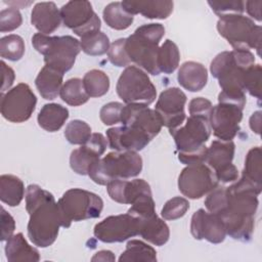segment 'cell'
Instances as JSON below:
<instances>
[{
  "label": "cell",
  "mask_w": 262,
  "mask_h": 262,
  "mask_svg": "<svg viewBox=\"0 0 262 262\" xmlns=\"http://www.w3.org/2000/svg\"><path fill=\"white\" fill-rule=\"evenodd\" d=\"M261 190L262 186L243 176L226 187V206L217 216L221 218L226 234L233 239L249 242L252 238Z\"/></svg>",
  "instance_id": "1"
},
{
  "label": "cell",
  "mask_w": 262,
  "mask_h": 262,
  "mask_svg": "<svg viewBox=\"0 0 262 262\" xmlns=\"http://www.w3.org/2000/svg\"><path fill=\"white\" fill-rule=\"evenodd\" d=\"M26 210L30 215L28 236L37 247L51 246L66 223L53 194L37 184H30L26 192Z\"/></svg>",
  "instance_id": "2"
},
{
  "label": "cell",
  "mask_w": 262,
  "mask_h": 262,
  "mask_svg": "<svg viewBox=\"0 0 262 262\" xmlns=\"http://www.w3.org/2000/svg\"><path fill=\"white\" fill-rule=\"evenodd\" d=\"M255 63V55L250 50H231L218 53L210 66L211 74L218 80L221 92L218 102H228L242 108L246 105L244 76Z\"/></svg>",
  "instance_id": "3"
},
{
  "label": "cell",
  "mask_w": 262,
  "mask_h": 262,
  "mask_svg": "<svg viewBox=\"0 0 262 262\" xmlns=\"http://www.w3.org/2000/svg\"><path fill=\"white\" fill-rule=\"evenodd\" d=\"M177 150L178 160L184 165L204 163L207 151L206 142L211 135L209 120L189 116L184 125L170 130Z\"/></svg>",
  "instance_id": "4"
},
{
  "label": "cell",
  "mask_w": 262,
  "mask_h": 262,
  "mask_svg": "<svg viewBox=\"0 0 262 262\" xmlns=\"http://www.w3.org/2000/svg\"><path fill=\"white\" fill-rule=\"evenodd\" d=\"M164 35L165 28L161 24H145L137 28L125 41L130 61L150 75H160L157 58L159 43Z\"/></svg>",
  "instance_id": "5"
},
{
  "label": "cell",
  "mask_w": 262,
  "mask_h": 262,
  "mask_svg": "<svg viewBox=\"0 0 262 262\" xmlns=\"http://www.w3.org/2000/svg\"><path fill=\"white\" fill-rule=\"evenodd\" d=\"M142 159L137 151H112L95 161L88 170V176L99 185H106L115 179H128L139 175Z\"/></svg>",
  "instance_id": "6"
},
{
  "label": "cell",
  "mask_w": 262,
  "mask_h": 262,
  "mask_svg": "<svg viewBox=\"0 0 262 262\" xmlns=\"http://www.w3.org/2000/svg\"><path fill=\"white\" fill-rule=\"evenodd\" d=\"M34 48L44 56L45 66L62 74L70 71L80 53V41L72 36H48L37 33L32 37Z\"/></svg>",
  "instance_id": "7"
},
{
  "label": "cell",
  "mask_w": 262,
  "mask_h": 262,
  "mask_svg": "<svg viewBox=\"0 0 262 262\" xmlns=\"http://www.w3.org/2000/svg\"><path fill=\"white\" fill-rule=\"evenodd\" d=\"M217 31L234 50L256 49L260 55L261 27L250 17L235 13L220 15Z\"/></svg>",
  "instance_id": "8"
},
{
  "label": "cell",
  "mask_w": 262,
  "mask_h": 262,
  "mask_svg": "<svg viewBox=\"0 0 262 262\" xmlns=\"http://www.w3.org/2000/svg\"><path fill=\"white\" fill-rule=\"evenodd\" d=\"M57 204L63 217L66 228L70 227L73 221L98 218L103 208V201L99 195L82 188L67 190Z\"/></svg>",
  "instance_id": "9"
},
{
  "label": "cell",
  "mask_w": 262,
  "mask_h": 262,
  "mask_svg": "<svg viewBox=\"0 0 262 262\" xmlns=\"http://www.w3.org/2000/svg\"><path fill=\"white\" fill-rule=\"evenodd\" d=\"M117 94L126 103L149 105L157 97L156 86L150 81L146 72L135 66H128L120 75Z\"/></svg>",
  "instance_id": "10"
},
{
  "label": "cell",
  "mask_w": 262,
  "mask_h": 262,
  "mask_svg": "<svg viewBox=\"0 0 262 262\" xmlns=\"http://www.w3.org/2000/svg\"><path fill=\"white\" fill-rule=\"evenodd\" d=\"M37 97L30 86L19 83L5 93H1V115L12 123L29 120L35 111Z\"/></svg>",
  "instance_id": "11"
},
{
  "label": "cell",
  "mask_w": 262,
  "mask_h": 262,
  "mask_svg": "<svg viewBox=\"0 0 262 262\" xmlns=\"http://www.w3.org/2000/svg\"><path fill=\"white\" fill-rule=\"evenodd\" d=\"M218 184L214 171L205 163L187 165L178 177V189L191 200L208 194Z\"/></svg>",
  "instance_id": "12"
},
{
  "label": "cell",
  "mask_w": 262,
  "mask_h": 262,
  "mask_svg": "<svg viewBox=\"0 0 262 262\" xmlns=\"http://www.w3.org/2000/svg\"><path fill=\"white\" fill-rule=\"evenodd\" d=\"M60 16L63 25L71 29L80 38L96 33L101 24L89 1H69L60 8Z\"/></svg>",
  "instance_id": "13"
},
{
  "label": "cell",
  "mask_w": 262,
  "mask_h": 262,
  "mask_svg": "<svg viewBox=\"0 0 262 262\" xmlns=\"http://www.w3.org/2000/svg\"><path fill=\"white\" fill-rule=\"evenodd\" d=\"M93 233L102 243H122L139 235V220L129 213L108 216L94 226Z\"/></svg>",
  "instance_id": "14"
},
{
  "label": "cell",
  "mask_w": 262,
  "mask_h": 262,
  "mask_svg": "<svg viewBox=\"0 0 262 262\" xmlns=\"http://www.w3.org/2000/svg\"><path fill=\"white\" fill-rule=\"evenodd\" d=\"M243 110L228 102H218V104L213 105L209 117V124L214 136L222 141L232 140L239 131Z\"/></svg>",
  "instance_id": "15"
},
{
  "label": "cell",
  "mask_w": 262,
  "mask_h": 262,
  "mask_svg": "<svg viewBox=\"0 0 262 262\" xmlns=\"http://www.w3.org/2000/svg\"><path fill=\"white\" fill-rule=\"evenodd\" d=\"M185 103L186 95L177 87H170L161 92L155 111L158 113L163 126L167 127L169 131L183 125Z\"/></svg>",
  "instance_id": "16"
},
{
  "label": "cell",
  "mask_w": 262,
  "mask_h": 262,
  "mask_svg": "<svg viewBox=\"0 0 262 262\" xmlns=\"http://www.w3.org/2000/svg\"><path fill=\"white\" fill-rule=\"evenodd\" d=\"M121 123L147 134L154 139L162 129V121L155 110L144 104L129 103L123 106Z\"/></svg>",
  "instance_id": "17"
},
{
  "label": "cell",
  "mask_w": 262,
  "mask_h": 262,
  "mask_svg": "<svg viewBox=\"0 0 262 262\" xmlns=\"http://www.w3.org/2000/svg\"><path fill=\"white\" fill-rule=\"evenodd\" d=\"M107 143V139L101 133H92L85 144L71 152L72 170L79 175H87L90 166L104 154Z\"/></svg>",
  "instance_id": "18"
},
{
  "label": "cell",
  "mask_w": 262,
  "mask_h": 262,
  "mask_svg": "<svg viewBox=\"0 0 262 262\" xmlns=\"http://www.w3.org/2000/svg\"><path fill=\"white\" fill-rule=\"evenodd\" d=\"M190 232L195 239H206L211 244H220L225 239V226L216 214L199 209L191 217Z\"/></svg>",
  "instance_id": "19"
},
{
  "label": "cell",
  "mask_w": 262,
  "mask_h": 262,
  "mask_svg": "<svg viewBox=\"0 0 262 262\" xmlns=\"http://www.w3.org/2000/svg\"><path fill=\"white\" fill-rule=\"evenodd\" d=\"M106 138L110 148L116 151H139L151 141L144 132L124 125L106 130Z\"/></svg>",
  "instance_id": "20"
},
{
  "label": "cell",
  "mask_w": 262,
  "mask_h": 262,
  "mask_svg": "<svg viewBox=\"0 0 262 262\" xmlns=\"http://www.w3.org/2000/svg\"><path fill=\"white\" fill-rule=\"evenodd\" d=\"M110 198L119 204L131 205L134 200L145 192L151 191L149 184L143 179H115L106 184Z\"/></svg>",
  "instance_id": "21"
},
{
  "label": "cell",
  "mask_w": 262,
  "mask_h": 262,
  "mask_svg": "<svg viewBox=\"0 0 262 262\" xmlns=\"http://www.w3.org/2000/svg\"><path fill=\"white\" fill-rule=\"evenodd\" d=\"M31 23L41 34H51L60 26V10L54 2H38L32 10Z\"/></svg>",
  "instance_id": "22"
},
{
  "label": "cell",
  "mask_w": 262,
  "mask_h": 262,
  "mask_svg": "<svg viewBox=\"0 0 262 262\" xmlns=\"http://www.w3.org/2000/svg\"><path fill=\"white\" fill-rule=\"evenodd\" d=\"M122 5L132 15L140 13L146 18L165 19L172 13L174 3L169 0H126L122 2Z\"/></svg>",
  "instance_id": "23"
},
{
  "label": "cell",
  "mask_w": 262,
  "mask_h": 262,
  "mask_svg": "<svg viewBox=\"0 0 262 262\" xmlns=\"http://www.w3.org/2000/svg\"><path fill=\"white\" fill-rule=\"evenodd\" d=\"M234 150L235 144L232 140H214L210 146L207 147L204 163L208 165L214 173H217L232 164Z\"/></svg>",
  "instance_id": "24"
},
{
  "label": "cell",
  "mask_w": 262,
  "mask_h": 262,
  "mask_svg": "<svg viewBox=\"0 0 262 262\" xmlns=\"http://www.w3.org/2000/svg\"><path fill=\"white\" fill-rule=\"evenodd\" d=\"M177 80L180 86L190 92L201 91L208 82V72L205 66L196 61H185L181 64Z\"/></svg>",
  "instance_id": "25"
},
{
  "label": "cell",
  "mask_w": 262,
  "mask_h": 262,
  "mask_svg": "<svg viewBox=\"0 0 262 262\" xmlns=\"http://www.w3.org/2000/svg\"><path fill=\"white\" fill-rule=\"evenodd\" d=\"M139 235L155 246L165 245L170 237L169 226L157 214L139 219Z\"/></svg>",
  "instance_id": "26"
},
{
  "label": "cell",
  "mask_w": 262,
  "mask_h": 262,
  "mask_svg": "<svg viewBox=\"0 0 262 262\" xmlns=\"http://www.w3.org/2000/svg\"><path fill=\"white\" fill-rule=\"evenodd\" d=\"M62 80V73L44 66L35 79V85L44 99L52 100L60 93Z\"/></svg>",
  "instance_id": "27"
},
{
  "label": "cell",
  "mask_w": 262,
  "mask_h": 262,
  "mask_svg": "<svg viewBox=\"0 0 262 262\" xmlns=\"http://www.w3.org/2000/svg\"><path fill=\"white\" fill-rule=\"evenodd\" d=\"M5 254L6 259L9 262H37L40 260L39 252L28 244L21 232L13 234L7 239L5 245Z\"/></svg>",
  "instance_id": "28"
},
{
  "label": "cell",
  "mask_w": 262,
  "mask_h": 262,
  "mask_svg": "<svg viewBox=\"0 0 262 262\" xmlns=\"http://www.w3.org/2000/svg\"><path fill=\"white\" fill-rule=\"evenodd\" d=\"M69 118V110L58 103L44 104L38 114L37 121L39 126L48 131H58Z\"/></svg>",
  "instance_id": "29"
},
{
  "label": "cell",
  "mask_w": 262,
  "mask_h": 262,
  "mask_svg": "<svg viewBox=\"0 0 262 262\" xmlns=\"http://www.w3.org/2000/svg\"><path fill=\"white\" fill-rule=\"evenodd\" d=\"M25 196V185L23 181L11 174L0 176V200L2 203L16 207Z\"/></svg>",
  "instance_id": "30"
},
{
  "label": "cell",
  "mask_w": 262,
  "mask_h": 262,
  "mask_svg": "<svg viewBox=\"0 0 262 262\" xmlns=\"http://www.w3.org/2000/svg\"><path fill=\"white\" fill-rule=\"evenodd\" d=\"M120 262H156V250L142 241L132 239L126 245V250L119 258Z\"/></svg>",
  "instance_id": "31"
},
{
  "label": "cell",
  "mask_w": 262,
  "mask_h": 262,
  "mask_svg": "<svg viewBox=\"0 0 262 262\" xmlns=\"http://www.w3.org/2000/svg\"><path fill=\"white\" fill-rule=\"evenodd\" d=\"M102 17L110 28L119 31L128 29L134 19V16L125 10L122 2L107 4L103 9Z\"/></svg>",
  "instance_id": "32"
},
{
  "label": "cell",
  "mask_w": 262,
  "mask_h": 262,
  "mask_svg": "<svg viewBox=\"0 0 262 262\" xmlns=\"http://www.w3.org/2000/svg\"><path fill=\"white\" fill-rule=\"evenodd\" d=\"M180 60V52L178 46L170 39L159 47L157 64L160 73L172 74L178 67Z\"/></svg>",
  "instance_id": "33"
},
{
  "label": "cell",
  "mask_w": 262,
  "mask_h": 262,
  "mask_svg": "<svg viewBox=\"0 0 262 262\" xmlns=\"http://www.w3.org/2000/svg\"><path fill=\"white\" fill-rule=\"evenodd\" d=\"M59 95L62 101L72 106L82 105L90 98L84 88L83 80L79 78H72L66 81L60 89Z\"/></svg>",
  "instance_id": "34"
},
{
  "label": "cell",
  "mask_w": 262,
  "mask_h": 262,
  "mask_svg": "<svg viewBox=\"0 0 262 262\" xmlns=\"http://www.w3.org/2000/svg\"><path fill=\"white\" fill-rule=\"evenodd\" d=\"M83 85L90 97H100L110 89V78L100 70H91L84 75Z\"/></svg>",
  "instance_id": "35"
},
{
  "label": "cell",
  "mask_w": 262,
  "mask_h": 262,
  "mask_svg": "<svg viewBox=\"0 0 262 262\" xmlns=\"http://www.w3.org/2000/svg\"><path fill=\"white\" fill-rule=\"evenodd\" d=\"M110 46L108 37L100 31L82 37L80 40L81 50L91 56L103 55L108 51Z\"/></svg>",
  "instance_id": "36"
},
{
  "label": "cell",
  "mask_w": 262,
  "mask_h": 262,
  "mask_svg": "<svg viewBox=\"0 0 262 262\" xmlns=\"http://www.w3.org/2000/svg\"><path fill=\"white\" fill-rule=\"evenodd\" d=\"M262 166H261V148L260 146L252 147L245 160V167L242 176L253 183L262 186Z\"/></svg>",
  "instance_id": "37"
},
{
  "label": "cell",
  "mask_w": 262,
  "mask_h": 262,
  "mask_svg": "<svg viewBox=\"0 0 262 262\" xmlns=\"http://www.w3.org/2000/svg\"><path fill=\"white\" fill-rule=\"evenodd\" d=\"M25 53V42L18 35L11 34L1 38L0 40V55L2 58L17 61Z\"/></svg>",
  "instance_id": "38"
},
{
  "label": "cell",
  "mask_w": 262,
  "mask_h": 262,
  "mask_svg": "<svg viewBox=\"0 0 262 262\" xmlns=\"http://www.w3.org/2000/svg\"><path fill=\"white\" fill-rule=\"evenodd\" d=\"M91 134V127L82 120L71 121L64 129V137L71 144L83 145Z\"/></svg>",
  "instance_id": "39"
},
{
  "label": "cell",
  "mask_w": 262,
  "mask_h": 262,
  "mask_svg": "<svg viewBox=\"0 0 262 262\" xmlns=\"http://www.w3.org/2000/svg\"><path fill=\"white\" fill-rule=\"evenodd\" d=\"M189 209V203L182 196H174L167 201L161 211L165 220H176L185 215Z\"/></svg>",
  "instance_id": "40"
},
{
  "label": "cell",
  "mask_w": 262,
  "mask_h": 262,
  "mask_svg": "<svg viewBox=\"0 0 262 262\" xmlns=\"http://www.w3.org/2000/svg\"><path fill=\"white\" fill-rule=\"evenodd\" d=\"M243 84L245 91L257 99H261V66L259 63H254L247 69Z\"/></svg>",
  "instance_id": "41"
},
{
  "label": "cell",
  "mask_w": 262,
  "mask_h": 262,
  "mask_svg": "<svg viewBox=\"0 0 262 262\" xmlns=\"http://www.w3.org/2000/svg\"><path fill=\"white\" fill-rule=\"evenodd\" d=\"M125 41L126 38H121L113 42L108 48L107 51V56L108 60L116 67L123 68L129 66L131 63L126 49H125Z\"/></svg>",
  "instance_id": "42"
},
{
  "label": "cell",
  "mask_w": 262,
  "mask_h": 262,
  "mask_svg": "<svg viewBox=\"0 0 262 262\" xmlns=\"http://www.w3.org/2000/svg\"><path fill=\"white\" fill-rule=\"evenodd\" d=\"M23 23V17L16 7H8L0 12V31L11 32L17 29Z\"/></svg>",
  "instance_id": "43"
},
{
  "label": "cell",
  "mask_w": 262,
  "mask_h": 262,
  "mask_svg": "<svg viewBox=\"0 0 262 262\" xmlns=\"http://www.w3.org/2000/svg\"><path fill=\"white\" fill-rule=\"evenodd\" d=\"M212 10L218 15L224 14H242L245 11V2L241 0L227 1H208Z\"/></svg>",
  "instance_id": "44"
},
{
  "label": "cell",
  "mask_w": 262,
  "mask_h": 262,
  "mask_svg": "<svg viewBox=\"0 0 262 262\" xmlns=\"http://www.w3.org/2000/svg\"><path fill=\"white\" fill-rule=\"evenodd\" d=\"M123 106L124 104L118 101H112L104 104L99 112L101 122L106 126L121 123V114Z\"/></svg>",
  "instance_id": "45"
},
{
  "label": "cell",
  "mask_w": 262,
  "mask_h": 262,
  "mask_svg": "<svg viewBox=\"0 0 262 262\" xmlns=\"http://www.w3.org/2000/svg\"><path fill=\"white\" fill-rule=\"evenodd\" d=\"M213 104L212 102L204 97L192 98L188 104V112L190 116L203 117L209 120Z\"/></svg>",
  "instance_id": "46"
},
{
  "label": "cell",
  "mask_w": 262,
  "mask_h": 262,
  "mask_svg": "<svg viewBox=\"0 0 262 262\" xmlns=\"http://www.w3.org/2000/svg\"><path fill=\"white\" fill-rule=\"evenodd\" d=\"M15 229V221L13 217L2 207L1 208V236L2 242L7 241Z\"/></svg>",
  "instance_id": "47"
},
{
  "label": "cell",
  "mask_w": 262,
  "mask_h": 262,
  "mask_svg": "<svg viewBox=\"0 0 262 262\" xmlns=\"http://www.w3.org/2000/svg\"><path fill=\"white\" fill-rule=\"evenodd\" d=\"M215 175H216L218 182L228 183V182H233V181L237 180L238 171H237V168L233 164H230L228 167L215 173Z\"/></svg>",
  "instance_id": "48"
},
{
  "label": "cell",
  "mask_w": 262,
  "mask_h": 262,
  "mask_svg": "<svg viewBox=\"0 0 262 262\" xmlns=\"http://www.w3.org/2000/svg\"><path fill=\"white\" fill-rule=\"evenodd\" d=\"M1 71H2L1 92L5 93V91H8L11 85L13 84L15 75H14V71L9 66H7L3 60L1 61Z\"/></svg>",
  "instance_id": "49"
},
{
  "label": "cell",
  "mask_w": 262,
  "mask_h": 262,
  "mask_svg": "<svg viewBox=\"0 0 262 262\" xmlns=\"http://www.w3.org/2000/svg\"><path fill=\"white\" fill-rule=\"evenodd\" d=\"M246 10L248 14L253 17L254 19L261 21V6H262V1H246L245 2Z\"/></svg>",
  "instance_id": "50"
},
{
  "label": "cell",
  "mask_w": 262,
  "mask_h": 262,
  "mask_svg": "<svg viewBox=\"0 0 262 262\" xmlns=\"http://www.w3.org/2000/svg\"><path fill=\"white\" fill-rule=\"evenodd\" d=\"M250 127L256 134H260L261 131V112H255L250 118Z\"/></svg>",
  "instance_id": "51"
},
{
  "label": "cell",
  "mask_w": 262,
  "mask_h": 262,
  "mask_svg": "<svg viewBox=\"0 0 262 262\" xmlns=\"http://www.w3.org/2000/svg\"><path fill=\"white\" fill-rule=\"evenodd\" d=\"M116 258L114 254L111 251L107 250H102L97 253L91 258V261H115Z\"/></svg>",
  "instance_id": "52"
}]
</instances>
